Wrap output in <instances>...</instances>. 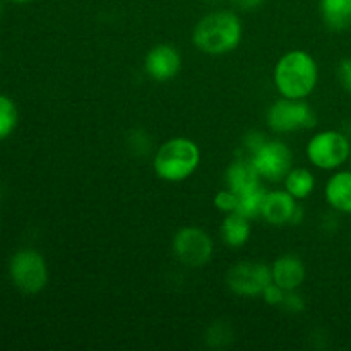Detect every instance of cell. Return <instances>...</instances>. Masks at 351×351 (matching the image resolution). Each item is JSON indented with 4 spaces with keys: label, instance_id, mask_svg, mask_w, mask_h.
Segmentation results:
<instances>
[{
    "label": "cell",
    "instance_id": "6da1fadb",
    "mask_svg": "<svg viewBox=\"0 0 351 351\" xmlns=\"http://www.w3.org/2000/svg\"><path fill=\"white\" fill-rule=\"evenodd\" d=\"M319 81L317 62L304 50H291L274 67V84L283 98L305 99Z\"/></svg>",
    "mask_w": 351,
    "mask_h": 351
},
{
    "label": "cell",
    "instance_id": "7a4b0ae2",
    "mask_svg": "<svg viewBox=\"0 0 351 351\" xmlns=\"http://www.w3.org/2000/svg\"><path fill=\"white\" fill-rule=\"evenodd\" d=\"M194 45L208 55H225L235 50L242 40V21L235 12L216 10L197 23Z\"/></svg>",
    "mask_w": 351,
    "mask_h": 351
},
{
    "label": "cell",
    "instance_id": "3957f363",
    "mask_svg": "<svg viewBox=\"0 0 351 351\" xmlns=\"http://www.w3.org/2000/svg\"><path fill=\"white\" fill-rule=\"evenodd\" d=\"M201 163L199 146L185 137H175L158 147L154 154V171L161 180L182 182L191 177Z\"/></svg>",
    "mask_w": 351,
    "mask_h": 351
},
{
    "label": "cell",
    "instance_id": "277c9868",
    "mask_svg": "<svg viewBox=\"0 0 351 351\" xmlns=\"http://www.w3.org/2000/svg\"><path fill=\"white\" fill-rule=\"evenodd\" d=\"M350 156V139L338 130H324L315 134L307 144L308 161L321 170H336L345 165Z\"/></svg>",
    "mask_w": 351,
    "mask_h": 351
},
{
    "label": "cell",
    "instance_id": "5b68a950",
    "mask_svg": "<svg viewBox=\"0 0 351 351\" xmlns=\"http://www.w3.org/2000/svg\"><path fill=\"white\" fill-rule=\"evenodd\" d=\"M10 280L17 290L26 295L40 293L48 283V267L43 256L33 249H23L14 254L9 266Z\"/></svg>",
    "mask_w": 351,
    "mask_h": 351
},
{
    "label": "cell",
    "instance_id": "8992f818",
    "mask_svg": "<svg viewBox=\"0 0 351 351\" xmlns=\"http://www.w3.org/2000/svg\"><path fill=\"white\" fill-rule=\"evenodd\" d=\"M266 122L274 132H297L300 129H311L315 125V113L304 99L281 98L269 106Z\"/></svg>",
    "mask_w": 351,
    "mask_h": 351
},
{
    "label": "cell",
    "instance_id": "52a82bcc",
    "mask_svg": "<svg viewBox=\"0 0 351 351\" xmlns=\"http://www.w3.org/2000/svg\"><path fill=\"white\" fill-rule=\"evenodd\" d=\"M213 239L197 226H185L173 239V254L187 267H202L213 257Z\"/></svg>",
    "mask_w": 351,
    "mask_h": 351
},
{
    "label": "cell",
    "instance_id": "ba28073f",
    "mask_svg": "<svg viewBox=\"0 0 351 351\" xmlns=\"http://www.w3.org/2000/svg\"><path fill=\"white\" fill-rule=\"evenodd\" d=\"M269 283H273V269L264 263H239L226 274L228 288L240 297H259Z\"/></svg>",
    "mask_w": 351,
    "mask_h": 351
},
{
    "label": "cell",
    "instance_id": "9c48e42d",
    "mask_svg": "<svg viewBox=\"0 0 351 351\" xmlns=\"http://www.w3.org/2000/svg\"><path fill=\"white\" fill-rule=\"evenodd\" d=\"M291 149L281 141H264L250 158L259 177L273 182L287 177L291 170Z\"/></svg>",
    "mask_w": 351,
    "mask_h": 351
},
{
    "label": "cell",
    "instance_id": "30bf717a",
    "mask_svg": "<svg viewBox=\"0 0 351 351\" xmlns=\"http://www.w3.org/2000/svg\"><path fill=\"white\" fill-rule=\"evenodd\" d=\"M182 67V57L171 45H156L149 50L144 60V69L151 79L167 82L178 74Z\"/></svg>",
    "mask_w": 351,
    "mask_h": 351
},
{
    "label": "cell",
    "instance_id": "8fae6325",
    "mask_svg": "<svg viewBox=\"0 0 351 351\" xmlns=\"http://www.w3.org/2000/svg\"><path fill=\"white\" fill-rule=\"evenodd\" d=\"M300 209L297 206V199L287 191L267 192L263 202V211L261 216L271 225H287L293 223L297 216L300 215Z\"/></svg>",
    "mask_w": 351,
    "mask_h": 351
},
{
    "label": "cell",
    "instance_id": "7c38bea8",
    "mask_svg": "<svg viewBox=\"0 0 351 351\" xmlns=\"http://www.w3.org/2000/svg\"><path fill=\"white\" fill-rule=\"evenodd\" d=\"M273 269V281L276 285H280L283 290L291 291L297 290L305 280V266L297 256H281L274 261V264L271 266Z\"/></svg>",
    "mask_w": 351,
    "mask_h": 351
},
{
    "label": "cell",
    "instance_id": "4fadbf2b",
    "mask_svg": "<svg viewBox=\"0 0 351 351\" xmlns=\"http://www.w3.org/2000/svg\"><path fill=\"white\" fill-rule=\"evenodd\" d=\"M326 201L335 211L351 215V170L332 175L326 184Z\"/></svg>",
    "mask_w": 351,
    "mask_h": 351
},
{
    "label": "cell",
    "instance_id": "5bb4252c",
    "mask_svg": "<svg viewBox=\"0 0 351 351\" xmlns=\"http://www.w3.org/2000/svg\"><path fill=\"white\" fill-rule=\"evenodd\" d=\"M259 173H257V170L254 168L252 161L250 160H237L226 168V189L233 191L235 194H243V192L259 187Z\"/></svg>",
    "mask_w": 351,
    "mask_h": 351
},
{
    "label": "cell",
    "instance_id": "9a60e30c",
    "mask_svg": "<svg viewBox=\"0 0 351 351\" xmlns=\"http://www.w3.org/2000/svg\"><path fill=\"white\" fill-rule=\"evenodd\" d=\"M221 239L232 249H240L250 239V219L240 213H228L221 225Z\"/></svg>",
    "mask_w": 351,
    "mask_h": 351
},
{
    "label": "cell",
    "instance_id": "2e32d148",
    "mask_svg": "<svg viewBox=\"0 0 351 351\" xmlns=\"http://www.w3.org/2000/svg\"><path fill=\"white\" fill-rule=\"evenodd\" d=\"M322 21L335 31L351 27V0H321L319 2Z\"/></svg>",
    "mask_w": 351,
    "mask_h": 351
},
{
    "label": "cell",
    "instance_id": "e0dca14e",
    "mask_svg": "<svg viewBox=\"0 0 351 351\" xmlns=\"http://www.w3.org/2000/svg\"><path fill=\"white\" fill-rule=\"evenodd\" d=\"M285 185H287V192H290L298 201V199L308 197L314 192L315 178L307 168H295V170L288 171V175L285 177Z\"/></svg>",
    "mask_w": 351,
    "mask_h": 351
},
{
    "label": "cell",
    "instance_id": "ac0fdd59",
    "mask_svg": "<svg viewBox=\"0 0 351 351\" xmlns=\"http://www.w3.org/2000/svg\"><path fill=\"white\" fill-rule=\"evenodd\" d=\"M267 192L263 187H256L252 191H247L243 194H239V204H237V213H240L245 218L254 219L263 211V202Z\"/></svg>",
    "mask_w": 351,
    "mask_h": 351
},
{
    "label": "cell",
    "instance_id": "d6986e66",
    "mask_svg": "<svg viewBox=\"0 0 351 351\" xmlns=\"http://www.w3.org/2000/svg\"><path fill=\"white\" fill-rule=\"evenodd\" d=\"M19 122V112L16 103L7 96L0 95V141L9 137Z\"/></svg>",
    "mask_w": 351,
    "mask_h": 351
},
{
    "label": "cell",
    "instance_id": "ffe728a7",
    "mask_svg": "<svg viewBox=\"0 0 351 351\" xmlns=\"http://www.w3.org/2000/svg\"><path fill=\"white\" fill-rule=\"evenodd\" d=\"M237 204H239V194H235L233 191L226 189L216 194L215 197V206L223 213H233L237 211Z\"/></svg>",
    "mask_w": 351,
    "mask_h": 351
},
{
    "label": "cell",
    "instance_id": "44dd1931",
    "mask_svg": "<svg viewBox=\"0 0 351 351\" xmlns=\"http://www.w3.org/2000/svg\"><path fill=\"white\" fill-rule=\"evenodd\" d=\"M285 297H287V290H283V288H281L280 285L274 283V281H273V283L267 285V287L264 288V291H263L264 302H266V304H269V305H274V307H276V305L283 304Z\"/></svg>",
    "mask_w": 351,
    "mask_h": 351
},
{
    "label": "cell",
    "instance_id": "7402d4cb",
    "mask_svg": "<svg viewBox=\"0 0 351 351\" xmlns=\"http://www.w3.org/2000/svg\"><path fill=\"white\" fill-rule=\"evenodd\" d=\"M281 307H285L290 312H302L305 308V304L304 300H302L300 295L295 293V290H291V291H287V297H285Z\"/></svg>",
    "mask_w": 351,
    "mask_h": 351
},
{
    "label": "cell",
    "instance_id": "603a6c76",
    "mask_svg": "<svg viewBox=\"0 0 351 351\" xmlns=\"http://www.w3.org/2000/svg\"><path fill=\"white\" fill-rule=\"evenodd\" d=\"M338 75L343 88H345L351 95V57L341 60V64H339V69H338Z\"/></svg>",
    "mask_w": 351,
    "mask_h": 351
},
{
    "label": "cell",
    "instance_id": "cb8c5ba5",
    "mask_svg": "<svg viewBox=\"0 0 351 351\" xmlns=\"http://www.w3.org/2000/svg\"><path fill=\"white\" fill-rule=\"evenodd\" d=\"M235 5L242 10H256L264 3V0H233Z\"/></svg>",
    "mask_w": 351,
    "mask_h": 351
},
{
    "label": "cell",
    "instance_id": "d4e9b609",
    "mask_svg": "<svg viewBox=\"0 0 351 351\" xmlns=\"http://www.w3.org/2000/svg\"><path fill=\"white\" fill-rule=\"evenodd\" d=\"M10 2H14V3H29V2H33V0H10Z\"/></svg>",
    "mask_w": 351,
    "mask_h": 351
},
{
    "label": "cell",
    "instance_id": "484cf974",
    "mask_svg": "<svg viewBox=\"0 0 351 351\" xmlns=\"http://www.w3.org/2000/svg\"><path fill=\"white\" fill-rule=\"evenodd\" d=\"M0 14H2V2H0Z\"/></svg>",
    "mask_w": 351,
    "mask_h": 351
},
{
    "label": "cell",
    "instance_id": "4316f807",
    "mask_svg": "<svg viewBox=\"0 0 351 351\" xmlns=\"http://www.w3.org/2000/svg\"><path fill=\"white\" fill-rule=\"evenodd\" d=\"M350 160H351V156H350Z\"/></svg>",
    "mask_w": 351,
    "mask_h": 351
}]
</instances>
